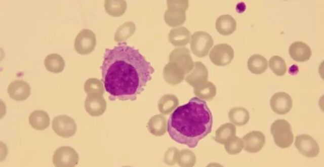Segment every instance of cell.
Wrapping results in <instances>:
<instances>
[{
    "label": "cell",
    "mask_w": 324,
    "mask_h": 167,
    "mask_svg": "<svg viewBox=\"0 0 324 167\" xmlns=\"http://www.w3.org/2000/svg\"><path fill=\"white\" fill-rule=\"evenodd\" d=\"M52 129L57 135L63 138H68L75 132L76 126L71 117L65 115H61L54 118L52 121Z\"/></svg>",
    "instance_id": "obj_8"
},
{
    "label": "cell",
    "mask_w": 324,
    "mask_h": 167,
    "mask_svg": "<svg viewBox=\"0 0 324 167\" xmlns=\"http://www.w3.org/2000/svg\"><path fill=\"white\" fill-rule=\"evenodd\" d=\"M44 65L48 71L54 73H58L63 70L65 62L60 55L53 53L46 57L44 60Z\"/></svg>",
    "instance_id": "obj_17"
},
{
    "label": "cell",
    "mask_w": 324,
    "mask_h": 167,
    "mask_svg": "<svg viewBox=\"0 0 324 167\" xmlns=\"http://www.w3.org/2000/svg\"><path fill=\"white\" fill-rule=\"evenodd\" d=\"M78 160L76 151L69 146H61L56 150L53 156V163L57 167L75 166Z\"/></svg>",
    "instance_id": "obj_6"
},
{
    "label": "cell",
    "mask_w": 324,
    "mask_h": 167,
    "mask_svg": "<svg viewBox=\"0 0 324 167\" xmlns=\"http://www.w3.org/2000/svg\"><path fill=\"white\" fill-rule=\"evenodd\" d=\"M289 52L290 57L294 60L299 62L308 61L312 55L309 46L301 41L293 43L289 47Z\"/></svg>",
    "instance_id": "obj_13"
},
{
    "label": "cell",
    "mask_w": 324,
    "mask_h": 167,
    "mask_svg": "<svg viewBox=\"0 0 324 167\" xmlns=\"http://www.w3.org/2000/svg\"><path fill=\"white\" fill-rule=\"evenodd\" d=\"M295 145L299 151L307 157H316L319 152V147L316 140L307 134L297 136Z\"/></svg>",
    "instance_id": "obj_7"
},
{
    "label": "cell",
    "mask_w": 324,
    "mask_h": 167,
    "mask_svg": "<svg viewBox=\"0 0 324 167\" xmlns=\"http://www.w3.org/2000/svg\"><path fill=\"white\" fill-rule=\"evenodd\" d=\"M85 90L87 93L93 91L104 93L102 84L95 78H90L86 82Z\"/></svg>",
    "instance_id": "obj_24"
},
{
    "label": "cell",
    "mask_w": 324,
    "mask_h": 167,
    "mask_svg": "<svg viewBox=\"0 0 324 167\" xmlns=\"http://www.w3.org/2000/svg\"><path fill=\"white\" fill-rule=\"evenodd\" d=\"M213 116L205 101L194 97L178 107L167 121V131L174 141L190 148L212 131Z\"/></svg>",
    "instance_id": "obj_2"
},
{
    "label": "cell",
    "mask_w": 324,
    "mask_h": 167,
    "mask_svg": "<svg viewBox=\"0 0 324 167\" xmlns=\"http://www.w3.org/2000/svg\"><path fill=\"white\" fill-rule=\"evenodd\" d=\"M270 105L273 112L284 115L288 113L292 108L293 100L288 93L277 92L270 98Z\"/></svg>",
    "instance_id": "obj_10"
},
{
    "label": "cell",
    "mask_w": 324,
    "mask_h": 167,
    "mask_svg": "<svg viewBox=\"0 0 324 167\" xmlns=\"http://www.w3.org/2000/svg\"><path fill=\"white\" fill-rule=\"evenodd\" d=\"M224 144L226 151L230 154H236L239 153L244 146L242 139L235 136Z\"/></svg>",
    "instance_id": "obj_22"
},
{
    "label": "cell",
    "mask_w": 324,
    "mask_h": 167,
    "mask_svg": "<svg viewBox=\"0 0 324 167\" xmlns=\"http://www.w3.org/2000/svg\"><path fill=\"white\" fill-rule=\"evenodd\" d=\"M269 66L273 72L277 76L284 75L287 71V66L285 60L277 55L270 58Z\"/></svg>",
    "instance_id": "obj_21"
},
{
    "label": "cell",
    "mask_w": 324,
    "mask_h": 167,
    "mask_svg": "<svg viewBox=\"0 0 324 167\" xmlns=\"http://www.w3.org/2000/svg\"><path fill=\"white\" fill-rule=\"evenodd\" d=\"M211 61L216 65L223 66L230 63L234 57L233 48L227 44L215 45L210 53Z\"/></svg>",
    "instance_id": "obj_5"
},
{
    "label": "cell",
    "mask_w": 324,
    "mask_h": 167,
    "mask_svg": "<svg viewBox=\"0 0 324 167\" xmlns=\"http://www.w3.org/2000/svg\"><path fill=\"white\" fill-rule=\"evenodd\" d=\"M85 107L88 112L93 116L101 114L106 108V102L103 98L96 96H88L85 102Z\"/></svg>",
    "instance_id": "obj_16"
},
{
    "label": "cell",
    "mask_w": 324,
    "mask_h": 167,
    "mask_svg": "<svg viewBox=\"0 0 324 167\" xmlns=\"http://www.w3.org/2000/svg\"><path fill=\"white\" fill-rule=\"evenodd\" d=\"M245 150L250 153L260 151L265 143V135L260 131H254L246 134L243 137Z\"/></svg>",
    "instance_id": "obj_11"
},
{
    "label": "cell",
    "mask_w": 324,
    "mask_h": 167,
    "mask_svg": "<svg viewBox=\"0 0 324 167\" xmlns=\"http://www.w3.org/2000/svg\"><path fill=\"white\" fill-rule=\"evenodd\" d=\"M96 45L95 34L89 29H83L77 35L74 41V48L81 54L91 53Z\"/></svg>",
    "instance_id": "obj_9"
},
{
    "label": "cell",
    "mask_w": 324,
    "mask_h": 167,
    "mask_svg": "<svg viewBox=\"0 0 324 167\" xmlns=\"http://www.w3.org/2000/svg\"><path fill=\"white\" fill-rule=\"evenodd\" d=\"M236 133L235 126L227 123L221 126L216 131L215 141L222 144H224L227 141L234 137Z\"/></svg>",
    "instance_id": "obj_19"
},
{
    "label": "cell",
    "mask_w": 324,
    "mask_h": 167,
    "mask_svg": "<svg viewBox=\"0 0 324 167\" xmlns=\"http://www.w3.org/2000/svg\"><path fill=\"white\" fill-rule=\"evenodd\" d=\"M213 39L210 34L204 31H197L191 36V49L199 57L206 56L213 45Z\"/></svg>",
    "instance_id": "obj_4"
},
{
    "label": "cell",
    "mask_w": 324,
    "mask_h": 167,
    "mask_svg": "<svg viewBox=\"0 0 324 167\" xmlns=\"http://www.w3.org/2000/svg\"><path fill=\"white\" fill-rule=\"evenodd\" d=\"M267 67L268 62L267 59L261 55H253L248 59V69L254 74H259L263 73L266 71Z\"/></svg>",
    "instance_id": "obj_18"
},
{
    "label": "cell",
    "mask_w": 324,
    "mask_h": 167,
    "mask_svg": "<svg viewBox=\"0 0 324 167\" xmlns=\"http://www.w3.org/2000/svg\"><path fill=\"white\" fill-rule=\"evenodd\" d=\"M8 93L12 99L19 101H24L30 95V87L24 80H15L9 85Z\"/></svg>",
    "instance_id": "obj_12"
},
{
    "label": "cell",
    "mask_w": 324,
    "mask_h": 167,
    "mask_svg": "<svg viewBox=\"0 0 324 167\" xmlns=\"http://www.w3.org/2000/svg\"><path fill=\"white\" fill-rule=\"evenodd\" d=\"M216 28L217 31L223 35L232 34L236 28L235 20L230 15H222L216 21Z\"/></svg>",
    "instance_id": "obj_14"
},
{
    "label": "cell",
    "mask_w": 324,
    "mask_h": 167,
    "mask_svg": "<svg viewBox=\"0 0 324 167\" xmlns=\"http://www.w3.org/2000/svg\"><path fill=\"white\" fill-rule=\"evenodd\" d=\"M102 81L111 101H135L155 70L139 50L120 43L105 49L100 67Z\"/></svg>",
    "instance_id": "obj_1"
},
{
    "label": "cell",
    "mask_w": 324,
    "mask_h": 167,
    "mask_svg": "<svg viewBox=\"0 0 324 167\" xmlns=\"http://www.w3.org/2000/svg\"><path fill=\"white\" fill-rule=\"evenodd\" d=\"M216 94V88L210 81L201 84V86L198 90V96L207 100H212Z\"/></svg>",
    "instance_id": "obj_23"
},
{
    "label": "cell",
    "mask_w": 324,
    "mask_h": 167,
    "mask_svg": "<svg viewBox=\"0 0 324 167\" xmlns=\"http://www.w3.org/2000/svg\"><path fill=\"white\" fill-rule=\"evenodd\" d=\"M28 119L31 127L36 130H44L50 124V117L48 113L42 110H36L31 112Z\"/></svg>",
    "instance_id": "obj_15"
},
{
    "label": "cell",
    "mask_w": 324,
    "mask_h": 167,
    "mask_svg": "<svg viewBox=\"0 0 324 167\" xmlns=\"http://www.w3.org/2000/svg\"><path fill=\"white\" fill-rule=\"evenodd\" d=\"M229 120L238 126L246 124L250 118L248 111L243 107L233 108L228 113Z\"/></svg>",
    "instance_id": "obj_20"
},
{
    "label": "cell",
    "mask_w": 324,
    "mask_h": 167,
    "mask_svg": "<svg viewBox=\"0 0 324 167\" xmlns=\"http://www.w3.org/2000/svg\"><path fill=\"white\" fill-rule=\"evenodd\" d=\"M270 132L275 144L279 147L287 148L292 144L294 135L291 124L285 119L275 120L271 126Z\"/></svg>",
    "instance_id": "obj_3"
}]
</instances>
